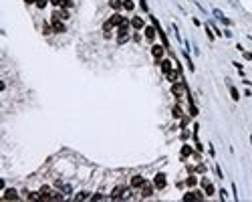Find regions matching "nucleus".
Wrapping results in <instances>:
<instances>
[{
	"mask_svg": "<svg viewBox=\"0 0 252 202\" xmlns=\"http://www.w3.org/2000/svg\"><path fill=\"white\" fill-rule=\"evenodd\" d=\"M127 34H129V22H127V20H123V24H121L119 30H117V40H119V43H125V40H127Z\"/></svg>",
	"mask_w": 252,
	"mask_h": 202,
	"instance_id": "f257e3e1",
	"label": "nucleus"
},
{
	"mask_svg": "<svg viewBox=\"0 0 252 202\" xmlns=\"http://www.w3.org/2000/svg\"><path fill=\"white\" fill-rule=\"evenodd\" d=\"M39 196H40V200H53V190L48 188V186H42Z\"/></svg>",
	"mask_w": 252,
	"mask_h": 202,
	"instance_id": "f03ea898",
	"label": "nucleus"
},
{
	"mask_svg": "<svg viewBox=\"0 0 252 202\" xmlns=\"http://www.w3.org/2000/svg\"><path fill=\"white\" fill-rule=\"evenodd\" d=\"M153 184H155V188H166V184H167V180H166V176L163 174H157L155 176V180H153Z\"/></svg>",
	"mask_w": 252,
	"mask_h": 202,
	"instance_id": "7ed1b4c3",
	"label": "nucleus"
},
{
	"mask_svg": "<svg viewBox=\"0 0 252 202\" xmlns=\"http://www.w3.org/2000/svg\"><path fill=\"white\" fill-rule=\"evenodd\" d=\"M163 51H166V49L161 47V45H153L151 47V55L155 59H161V57H163Z\"/></svg>",
	"mask_w": 252,
	"mask_h": 202,
	"instance_id": "20e7f679",
	"label": "nucleus"
},
{
	"mask_svg": "<svg viewBox=\"0 0 252 202\" xmlns=\"http://www.w3.org/2000/svg\"><path fill=\"white\" fill-rule=\"evenodd\" d=\"M151 194H153V186L151 184H143V186H141V196H143V198H149Z\"/></svg>",
	"mask_w": 252,
	"mask_h": 202,
	"instance_id": "39448f33",
	"label": "nucleus"
},
{
	"mask_svg": "<svg viewBox=\"0 0 252 202\" xmlns=\"http://www.w3.org/2000/svg\"><path fill=\"white\" fill-rule=\"evenodd\" d=\"M145 184V178H141V176H133L131 178V186L133 188H141Z\"/></svg>",
	"mask_w": 252,
	"mask_h": 202,
	"instance_id": "423d86ee",
	"label": "nucleus"
},
{
	"mask_svg": "<svg viewBox=\"0 0 252 202\" xmlns=\"http://www.w3.org/2000/svg\"><path fill=\"white\" fill-rule=\"evenodd\" d=\"M2 198H4V200H18V192H16V190H6V192L2 194Z\"/></svg>",
	"mask_w": 252,
	"mask_h": 202,
	"instance_id": "0eeeda50",
	"label": "nucleus"
},
{
	"mask_svg": "<svg viewBox=\"0 0 252 202\" xmlns=\"http://www.w3.org/2000/svg\"><path fill=\"white\" fill-rule=\"evenodd\" d=\"M202 198H204L202 192H188V194L184 196V200H202Z\"/></svg>",
	"mask_w": 252,
	"mask_h": 202,
	"instance_id": "6e6552de",
	"label": "nucleus"
},
{
	"mask_svg": "<svg viewBox=\"0 0 252 202\" xmlns=\"http://www.w3.org/2000/svg\"><path fill=\"white\" fill-rule=\"evenodd\" d=\"M202 186L206 188V194H214V186L210 184V180H206V178H204V180H202Z\"/></svg>",
	"mask_w": 252,
	"mask_h": 202,
	"instance_id": "1a4fd4ad",
	"label": "nucleus"
},
{
	"mask_svg": "<svg viewBox=\"0 0 252 202\" xmlns=\"http://www.w3.org/2000/svg\"><path fill=\"white\" fill-rule=\"evenodd\" d=\"M172 91H173V95H178V97H182V93H184V85H179V83H173Z\"/></svg>",
	"mask_w": 252,
	"mask_h": 202,
	"instance_id": "9d476101",
	"label": "nucleus"
},
{
	"mask_svg": "<svg viewBox=\"0 0 252 202\" xmlns=\"http://www.w3.org/2000/svg\"><path fill=\"white\" fill-rule=\"evenodd\" d=\"M159 65H161V71H163L166 75L170 73V71H172V63H170V61H161Z\"/></svg>",
	"mask_w": 252,
	"mask_h": 202,
	"instance_id": "9b49d317",
	"label": "nucleus"
},
{
	"mask_svg": "<svg viewBox=\"0 0 252 202\" xmlns=\"http://www.w3.org/2000/svg\"><path fill=\"white\" fill-rule=\"evenodd\" d=\"M153 36H155V28L145 27V39H147V40H153Z\"/></svg>",
	"mask_w": 252,
	"mask_h": 202,
	"instance_id": "f8f14e48",
	"label": "nucleus"
},
{
	"mask_svg": "<svg viewBox=\"0 0 252 202\" xmlns=\"http://www.w3.org/2000/svg\"><path fill=\"white\" fill-rule=\"evenodd\" d=\"M53 30H57V33H65V24H63L61 20H57V22H53Z\"/></svg>",
	"mask_w": 252,
	"mask_h": 202,
	"instance_id": "ddd939ff",
	"label": "nucleus"
},
{
	"mask_svg": "<svg viewBox=\"0 0 252 202\" xmlns=\"http://www.w3.org/2000/svg\"><path fill=\"white\" fill-rule=\"evenodd\" d=\"M131 27L133 28H143V20L135 16V18H131Z\"/></svg>",
	"mask_w": 252,
	"mask_h": 202,
	"instance_id": "4468645a",
	"label": "nucleus"
},
{
	"mask_svg": "<svg viewBox=\"0 0 252 202\" xmlns=\"http://www.w3.org/2000/svg\"><path fill=\"white\" fill-rule=\"evenodd\" d=\"M121 194H123V188H121V186H117V188L113 190L111 198H113V200H117V198H121Z\"/></svg>",
	"mask_w": 252,
	"mask_h": 202,
	"instance_id": "2eb2a0df",
	"label": "nucleus"
},
{
	"mask_svg": "<svg viewBox=\"0 0 252 202\" xmlns=\"http://www.w3.org/2000/svg\"><path fill=\"white\" fill-rule=\"evenodd\" d=\"M109 4H111V8H115V10H119V8L123 6V2H121V0H111Z\"/></svg>",
	"mask_w": 252,
	"mask_h": 202,
	"instance_id": "dca6fc26",
	"label": "nucleus"
},
{
	"mask_svg": "<svg viewBox=\"0 0 252 202\" xmlns=\"http://www.w3.org/2000/svg\"><path fill=\"white\" fill-rule=\"evenodd\" d=\"M167 79L172 81V83H176V79H178V73H176V71H170V73H167Z\"/></svg>",
	"mask_w": 252,
	"mask_h": 202,
	"instance_id": "f3484780",
	"label": "nucleus"
},
{
	"mask_svg": "<svg viewBox=\"0 0 252 202\" xmlns=\"http://www.w3.org/2000/svg\"><path fill=\"white\" fill-rule=\"evenodd\" d=\"M190 154H192V148H190V146H184V148H182V156L186 158V156H190Z\"/></svg>",
	"mask_w": 252,
	"mask_h": 202,
	"instance_id": "a211bd4d",
	"label": "nucleus"
},
{
	"mask_svg": "<svg viewBox=\"0 0 252 202\" xmlns=\"http://www.w3.org/2000/svg\"><path fill=\"white\" fill-rule=\"evenodd\" d=\"M123 6H125L127 10H133V6H135V4H133L131 0H125V2H123Z\"/></svg>",
	"mask_w": 252,
	"mask_h": 202,
	"instance_id": "6ab92c4d",
	"label": "nucleus"
},
{
	"mask_svg": "<svg viewBox=\"0 0 252 202\" xmlns=\"http://www.w3.org/2000/svg\"><path fill=\"white\" fill-rule=\"evenodd\" d=\"M230 93H232V99H234V101H238V99H240V95H238V91H236V89H234V87H232V89H230Z\"/></svg>",
	"mask_w": 252,
	"mask_h": 202,
	"instance_id": "aec40b11",
	"label": "nucleus"
},
{
	"mask_svg": "<svg viewBox=\"0 0 252 202\" xmlns=\"http://www.w3.org/2000/svg\"><path fill=\"white\" fill-rule=\"evenodd\" d=\"M196 178H194V176H190V178H188V186H196Z\"/></svg>",
	"mask_w": 252,
	"mask_h": 202,
	"instance_id": "412c9836",
	"label": "nucleus"
},
{
	"mask_svg": "<svg viewBox=\"0 0 252 202\" xmlns=\"http://www.w3.org/2000/svg\"><path fill=\"white\" fill-rule=\"evenodd\" d=\"M85 198H89V192H81V194L77 196V200H85Z\"/></svg>",
	"mask_w": 252,
	"mask_h": 202,
	"instance_id": "4be33fe9",
	"label": "nucleus"
},
{
	"mask_svg": "<svg viewBox=\"0 0 252 202\" xmlns=\"http://www.w3.org/2000/svg\"><path fill=\"white\" fill-rule=\"evenodd\" d=\"M173 117H182V109L179 107H173Z\"/></svg>",
	"mask_w": 252,
	"mask_h": 202,
	"instance_id": "5701e85b",
	"label": "nucleus"
},
{
	"mask_svg": "<svg viewBox=\"0 0 252 202\" xmlns=\"http://www.w3.org/2000/svg\"><path fill=\"white\" fill-rule=\"evenodd\" d=\"M71 4H73L71 0H61V6H65V8H69V6H71Z\"/></svg>",
	"mask_w": 252,
	"mask_h": 202,
	"instance_id": "b1692460",
	"label": "nucleus"
},
{
	"mask_svg": "<svg viewBox=\"0 0 252 202\" xmlns=\"http://www.w3.org/2000/svg\"><path fill=\"white\" fill-rule=\"evenodd\" d=\"M36 6H39V8H45V6H47V0H36Z\"/></svg>",
	"mask_w": 252,
	"mask_h": 202,
	"instance_id": "393cba45",
	"label": "nucleus"
},
{
	"mask_svg": "<svg viewBox=\"0 0 252 202\" xmlns=\"http://www.w3.org/2000/svg\"><path fill=\"white\" fill-rule=\"evenodd\" d=\"M51 2H53L54 6H59V4H61V0H51Z\"/></svg>",
	"mask_w": 252,
	"mask_h": 202,
	"instance_id": "a878e982",
	"label": "nucleus"
},
{
	"mask_svg": "<svg viewBox=\"0 0 252 202\" xmlns=\"http://www.w3.org/2000/svg\"><path fill=\"white\" fill-rule=\"evenodd\" d=\"M24 2H26V4H33V2H36V0H24Z\"/></svg>",
	"mask_w": 252,
	"mask_h": 202,
	"instance_id": "bb28decb",
	"label": "nucleus"
}]
</instances>
